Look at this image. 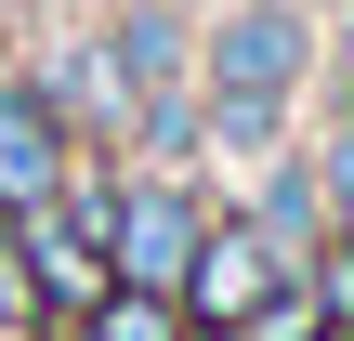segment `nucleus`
I'll list each match as a JSON object with an SVG mask.
<instances>
[{
    "label": "nucleus",
    "mask_w": 354,
    "mask_h": 341,
    "mask_svg": "<svg viewBox=\"0 0 354 341\" xmlns=\"http://www.w3.org/2000/svg\"><path fill=\"white\" fill-rule=\"evenodd\" d=\"M302 53H315V39H302V13H289V0H236V13H223V39H210V92H223V105H210V131H223V145H263V131H276V105L302 92Z\"/></svg>",
    "instance_id": "nucleus-1"
},
{
    "label": "nucleus",
    "mask_w": 354,
    "mask_h": 341,
    "mask_svg": "<svg viewBox=\"0 0 354 341\" xmlns=\"http://www.w3.org/2000/svg\"><path fill=\"white\" fill-rule=\"evenodd\" d=\"M171 302H184V315H223V329H250V315L276 302V237H263V223H223V237H197V250H184V276H171Z\"/></svg>",
    "instance_id": "nucleus-2"
},
{
    "label": "nucleus",
    "mask_w": 354,
    "mask_h": 341,
    "mask_svg": "<svg viewBox=\"0 0 354 341\" xmlns=\"http://www.w3.org/2000/svg\"><path fill=\"white\" fill-rule=\"evenodd\" d=\"M184 250H197V210H184L171 184L105 197V263H118V289H171V276H184Z\"/></svg>",
    "instance_id": "nucleus-3"
},
{
    "label": "nucleus",
    "mask_w": 354,
    "mask_h": 341,
    "mask_svg": "<svg viewBox=\"0 0 354 341\" xmlns=\"http://www.w3.org/2000/svg\"><path fill=\"white\" fill-rule=\"evenodd\" d=\"M105 79H131V118H145L158 145L184 131V26H171V13H131L118 53H105Z\"/></svg>",
    "instance_id": "nucleus-4"
},
{
    "label": "nucleus",
    "mask_w": 354,
    "mask_h": 341,
    "mask_svg": "<svg viewBox=\"0 0 354 341\" xmlns=\"http://www.w3.org/2000/svg\"><path fill=\"white\" fill-rule=\"evenodd\" d=\"M53 184H66V118L39 92H0V210H26Z\"/></svg>",
    "instance_id": "nucleus-5"
},
{
    "label": "nucleus",
    "mask_w": 354,
    "mask_h": 341,
    "mask_svg": "<svg viewBox=\"0 0 354 341\" xmlns=\"http://www.w3.org/2000/svg\"><path fill=\"white\" fill-rule=\"evenodd\" d=\"M92 341H184L171 289H92Z\"/></svg>",
    "instance_id": "nucleus-6"
},
{
    "label": "nucleus",
    "mask_w": 354,
    "mask_h": 341,
    "mask_svg": "<svg viewBox=\"0 0 354 341\" xmlns=\"http://www.w3.org/2000/svg\"><path fill=\"white\" fill-rule=\"evenodd\" d=\"M39 315V289H26V250H13V223H0V341Z\"/></svg>",
    "instance_id": "nucleus-7"
}]
</instances>
